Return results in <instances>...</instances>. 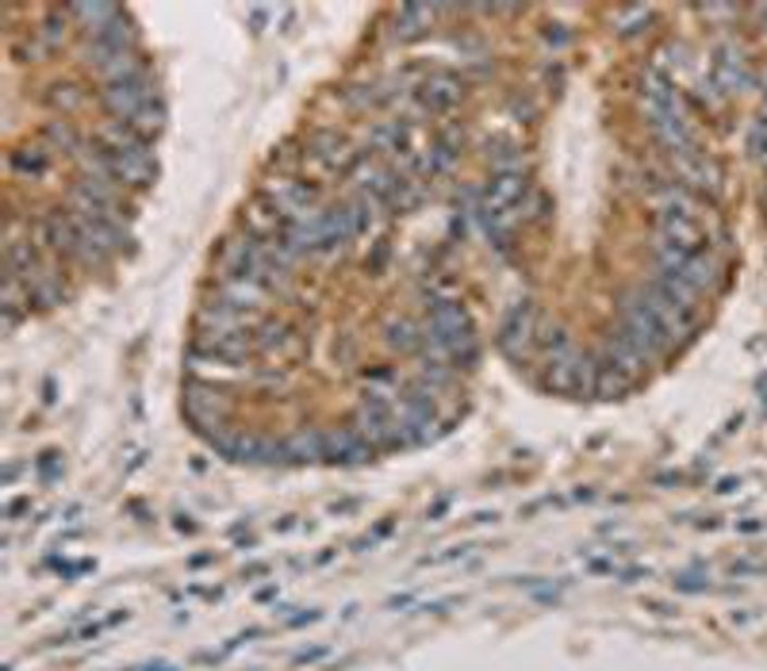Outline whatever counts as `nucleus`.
<instances>
[{"mask_svg":"<svg viewBox=\"0 0 767 671\" xmlns=\"http://www.w3.org/2000/svg\"><path fill=\"white\" fill-rule=\"evenodd\" d=\"M598 361L610 364V369H618V372H626L630 381H641V372L653 364V357H648L645 349L630 338V334H622L618 326H610L606 338H603V357H598Z\"/></svg>","mask_w":767,"mask_h":671,"instance_id":"f8f14e48","label":"nucleus"},{"mask_svg":"<svg viewBox=\"0 0 767 671\" xmlns=\"http://www.w3.org/2000/svg\"><path fill=\"white\" fill-rule=\"evenodd\" d=\"M304 162L316 165L319 173H342V170H354L357 154L338 131H316V135L307 138Z\"/></svg>","mask_w":767,"mask_h":671,"instance_id":"1a4fd4ad","label":"nucleus"},{"mask_svg":"<svg viewBox=\"0 0 767 671\" xmlns=\"http://www.w3.org/2000/svg\"><path fill=\"white\" fill-rule=\"evenodd\" d=\"M671 162V181L676 185H683L686 192H695L698 200H718L721 196V170L718 162H714L710 154H703V150H683V154H668Z\"/></svg>","mask_w":767,"mask_h":671,"instance_id":"20e7f679","label":"nucleus"},{"mask_svg":"<svg viewBox=\"0 0 767 671\" xmlns=\"http://www.w3.org/2000/svg\"><path fill=\"white\" fill-rule=\"evenodd\" d=\"M47 104L54 108V112H62V120H65V115H73L77 108L85 104V97L77 92V85H50Z\"/></svg>","mask_w":767,"mask_h":671,"instance_id":"c756f323","label":"nucleus"},{"mask_svg":"<svg viewBox=\"0 0 767 671\" xmlns=\"http://www.w3.org/2000/svg\"><path fill=\"white\" fill-rule=\"evenodd\" d=\"M42 142H47L50 150H62V154H70V158H77L85 150L82 135L70 127V120H50L47 127H42Z\"/></svg>","mask_w":767,"mask_h":671,"instance_id":"b1692460","label":"nucleus"},{"mask_svg":"<svg viewBox=\"0 0 767 671\" xmlns=\"http://www.w3.org/2000/svg\"><path fill=\"white\" fill-rule=\"evenodd\" d=\"M396 24H399L396 27L399 39H419V35L434 24V9H426V4H404V9L396 12Z\"/></svg>","mask_w":767,"mask_h":671,"instance_id":"393cba45","label":"nucleus"},{"mask_svg":"<svg viewBox=\"0 0 767 671\" xmlns=\"http://www.w3.org/2000/svg\"><path fill=\"white\" fill-rule=\"evenodd\" d=\"M415 92H419L422 108H430V112H449V108L465 97V85H460V77H453V73L434 70L430 77H422V85Z\"/></svg>","mask_w":767,"mask_h":671,"instance_id":"dca6fc26","label":"nucleus"},{"mask_svg":"<svg viewBox=\"0 0 767 671\" xmlns=\"http://www.w3.org/2000/svg\"><path fill=\"white\" fill-rule=\"evenodd\" d=\"M92 142L100 150H108V154H143V150H150V142L120 120H100L97 131H92Z\"/></svg>","mask_w":767,"mask_h":671,"instance_id":"f3484780","label":"nucleus"},{"mask_svg":"<svg viewBox=\"0 0 767 671\" xmlns=\"http://www.w3.org/2000/svg\"><path fill=\"white\" fill-rule=\"evenodd\" d=\"M269 296H273V291L261 288L258 281H246V276H223L215 288V300L231 303V308H238V311H250V315L265 308Z\"/></svg>","mask_w":767,"mask_h":671,"instance_id":"2eb2a0df","label":"nucleus"},{"mask_svg":"<svg viewBox=\"0 0 767 671\" xmlns=\"http://www.w3.org/2000/svg\"><path fill=\"white\" fill-rule=\"evenodd\" d=\"M70 16L89 39H97L100 32H108L123 16V9H115V4H70Z\"/></svg>","mask_w":767,"mask_h":671,"instance_id":"412c9836","label":"nucleus"},{"mask_svg":"<svg viewBox=\"0 0 767 671\" xmlns=\"http://www.w3.org/2000/svg\"><path fill=\"white\" fill-rule=\"evenodd\" d=\"M614 326H618L622 334H630V338L638 341V346L645 349L653 361L676 349V341L668 338V331L660 326V319L653 315V308H648L645 296H641L638 288L626 291L622 300H618V323H614Z\"/></svg>","mask_w":767,"mask_h":671,"instance_id":"7ed1b4c3","label":"nucleus"},{"mask_svg":"<svg viewBox=\"0 0 767 671\" xmlns=\"http://www.w3.org/2000/svg\"><path fill=\"white\" fill-rule=\"evenodd\" d=\"M641 108H645L648 131H653V138L660 142L664 154L695 150V131L686 123L676 85H671L668 73L656 70V65H648L645 77H641Z\"/></svg>","mask_w":767,"mask_h":671,"instance_id":"f257e3e1","label":"nucleus"},{"mask_svg":"<svg viewBox=\"0 0 767 671\" xmlns=\"http://www.w3.org/2000/svg\"><path fill=\"white\" fill-rule=\"evenodd\" d=\"M100 77V85H123V82H143V77H150V70H146V58L138 54V50H120V54L104 58L100 65H92Z\"/></svg>","mask_w":767,"mask_h":671,"instance_id":"a211bd4d","label":"nucleus"},{"mask_svg":"<svg viewBox=\"0 0 767 671\" xmlns=\"http://www.w3.org/2000/svg\"><path fill=\"white\" fill-rule=\"evenodd\" d=\"M656 243L676 246L683 253H698L706 243V227L698 211H679V215H656Z\"/></svg>","mask_w":767,"mask_h":671,"instance_id":"9d476101","label":"nucleus"},{"mask_svg":"<svg viewBox=\"0 0 767 671\" xmlns=\"http://www.w3.org/2000/svg\"><path fill=\"white\" fill-rule=\"evenodd\" d=\"M97 100H100V108L108 112V120L131 123L138 112H143L146 104H153V100H158V92H153V82H150V77H143V82L100 85Z\"/></svg>","mask_w":767,"mask_h":671,"instance_id":"0eeeda50","label":"nucleus"},{"mask_svg":"<svg viewBox=\"0 0 767 671\" xmlns=\"http://www.w3.org/2000/svg\"><path fill=\"white\" fill-rule=\"evenodd\" d=\"M100 154H104V162H108V177L120 188L143 192V188H150L153 177H158V165H153L150 150H143V154H108V150H100Z\"/></svg>","mask_w":767,"mask_h":671,"instance_id":"ddd939ff","label":"nucleus"},{"mask_svg":"<svg viewBox=\"0 0 767 671\" xmlns=\"http://www.w3.org/2000/svg\"><path fill=\"white\" fill-rule=\"evenodd\" d=\"M284 449H288L292 461H319V457H323V434H316V430H299L296 437L284 442Z\"/></svg>","mask_w":767,"mask_h":671,"instance_id":"c85d7f7f","label":"nucleus"},{"mask_svg":"<svg viewBox=\"0 0 767 671\" xmlns=\"http://www.w3.org/2000/svg\"><path fill=\"white\" fill-rule=\"evenodd\" d=\"M226 411H231V403H226V396L211 381H188L185 384V414L193 426L223 430Z\"/></svg>","mask_w":767,"mask_h":671,"instance_id":"6e6552de","label":"nucleus"},{"mask_svg":"<svg viewBox=\"0 0 767 671\" xmlns=\"http://www.w3.org/2000/svg\"><path fill=\"white\" fill-rule=\"evenodd\" d=\"M127 127H131V131H138V135H143L146 142H153V138H158V135H162V131H165V104H162V100H153V104H146L143 112H138L135 120L127 123Z\"/></svg>","mask_w":767,"mask_h":671,"instance_id":"cd10ccee","label":"nucleus"},{"mask_svg":"<svg viewBox=\"0 0 767 671\" xmlns=\"http://www.w3.org/2000/svg\"><path fill=\"white\" fill-rule=\"evenodd\" d=\"M648 24H653V9H645V4H630V9L614 12V32L622 35V39L648 32Z\"/></svg>","mask_w":767,"mask_h":671,"instance_id":"a878e982","label":"nucleus"},{"mask_svg":"<svg viewBox=\"0 0 767 671\" xmlns=\"http://www.w3.org/2000/svg\"><path fill=\"white\" fill-rule=\"evenodd\" d=\"M12 173L16 177H47L50 173V146L47 142H35V146H20V150H12Z\"/></svg>","mask_w":767,"mask_h":671,"instance_id":"4be33fe9","label":"nucleus"},{"mask_svg":"<svg viewBox=\"0 0 767 671\" xmlns=\"http://www.w3.org/2000/svg\"><path fill=\"white\" fill-rule=\"evenodd\" d=\"M710 73H714V82H718L721 92H741V89H749V82H752L749 62H744V50L733 47V42H726V47L714 50Z\"/></svg>","mask_w":767,"mask_h":671,"instance_id":"4468645a","label":"nucleus"},{"mask_svg":"<svg viewBox=\"0 0 767 671\" xmlns=\"http://www.w3.org/2000/svg\"><path fill=\"white\" fill-rule=\"evenodd\" d=\"M525 196V177L522 170H503V173H492V181H487L484 188V203H480V211H484L487 219V231H503L510 223V219L518 215V203H522Z\"/></svg>","mask_w":767,"mask_h":671,"instance_id":"39448f33","label":"nucleus"},{"mask_svg":"<svg viewBox=\"0 0 767 671\" xmlns=\"http://www.w3.org/2000/svg\"><path fill=\"white\" fill-rule=\"evenodd\" d=\"M668 276H679V281H683L686 288H695L698 296H710L721 284V265L706 250H698L679 265V273H668Z\"/></svg>","mask_w":767,"mask_h":671,"instance_id":"6ab92c4d","label":"nucleus"},{"mask_svg":"<svg viewBox=\"0 0 767 671\" xmlns=\"http://www.w3.org/2000/svg\"><path fill=\"white\" fill-rule=\"evenodd\" d=\"M499 349L510 357V361H522L530 353V346H537V323H533L530 303H515L507 311V319L499 323Z\"/></svg>","mask_w":767,"mask_h":671,"instance_id":"9b49d317","label":"nucleus"},{"mask_svg":"<svg viewBox=\"0 0 767 671\" xmlns=\"http://www.w3.org/2000/svg\"><path fill=\"white\" fill-rule=\"evenodd\" d=\"M323 457L342 461V464H357V461H364V457H372V445H364L354 426L331 430V434H323Z\"/></svg>","mask_w":767,"mask_h":671,"instance_id":"aec40b11","label":"nucleus"},{"mask_svg":"<svg viewBox=\"0 0 767 671\" xmlns=\"http://www.w3.org/2000/svg\"><path fill=\"white\" fill-rule=\"evenodd\" d=\"M764 219H767V188H764Z\"/></svg>","mask_w":767,"mask_h":671,"instance_id":"473e14b6","label":"nucleus"},{"mask_svg":"<svg viewBox=\"0 0 767 671\" xmlns=\"http://www.w3.org/2000/svg\"><path fill=\"white\" fill-rule=\"evenodd\" d=\"M261 200L284 219V223H296V219H307L316 208V188H307L304 181L292 177H273L261 185Z\"/></svg>","mask_w":767,"mask_h":671,"instance_id":"423d86ee","label":"nucleus"},{"mask_svg":"<svg viewBox=\"0 0 767 671\" xmlns=\"http://www.w3.org/2000/svg\"><path fill=\"white\" fill-rule=\"evenodd\" d=\"M767 142V104L759 108V120H756V131H752V150Z\"/></svg>","mask_w":767,"mask_h":671,"instance_id":"7c9ffc66","label":"nucleus"},{"mask_svg":"<svg viewBox=\"0 0 767 671\" xmlns=\"http://www.w3.org/2000/svg\"><path fill=\"white\" fill-rule=\"evenodd\" d=\"M756 158H759V170L767 173V142H764V146H756Z\"/></svg>","mask_w":767,"mask_h":671,"instance_id":"2f4dec72","label":"nucleus"},{"mask_svg":"<svg viewBox=\"0 0 767 671\" xmlns=\"http://www.w3.org/2000/svg\"><path fill=\"white\" fill-rule=\"evenodd\" d=\"M595 372H598V361L583 349H576L572 341L553 353H545V372L542 381L549 392L557 396H595Z\"/></svg>","mask_w":767,"mask_h":671,"instance_id":"f03ea898","label":"nucleus"},{"mask_svg":"<svg viewBox=\"0 0 767 671\" xmlns=\"http://www.w3.org/2000/svg\"><path fill=\"white\" fill-rule=\"evenodd\" d=\"M638 381H630L626 372H618V369H610V364H603L598 361V372H595V396H603V399H622L626 392L633 388Z\"/></svg>","mask_w":767,"mask_h":671,"instance_id":"bb28decb","label":"nucleus"},{"mask_svg":"<svg viewBox=\"0 0 767 671\" xmlns=\"http://www.w3.org/2000/svg\"><path fill=\"white\" fill-rule=\"evenodd\" d=\"M384 341L399 353H415V349H422V331L407 315H396L384 323Z\"/></svg>","mask_w":767,"mask_h":671,"instance_id":"5701e85b","label":"nucleus"}]
</instances>
